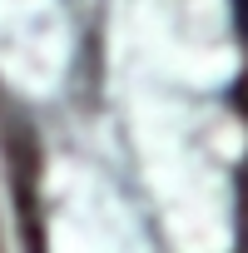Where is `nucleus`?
I'll return each mask as SVG.
<instances>
[{"label": "nucleus", "instance_id": "f257e3e1", "mask_svg": "<svg viewBox=\"0 0 248 253\" xmlns=\"http://www.w3.org/2000/svg\"><path fill=\"white\" fill-rule=\"evenodd\" d=\"M233 25H238V35L248 40V0H233Z\"/></svg>", "mask_w": 248, "mask_h": 253}]
</instances>
